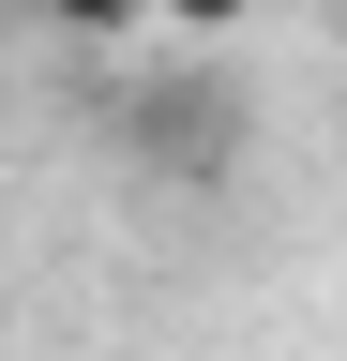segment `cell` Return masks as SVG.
Segmentation results:
<instances>
[{
    "instance_id": "cell-1",
    "label": "cell",
    "mask_w": 347,
    "mask_h": 361,
    "mask_svg": "<svg viewBox=\"0 0 347 361\" xmlns=\"http://www.w3.org/2000/svg\"><path fill=\"white\" fill-rule=\"evenodd\" d=\"M121 121H136V166H151V180H227V166H242V106H227V90H196V75L136 90Z\"/></svg>"
},
{
    "instance_id": "cell-2",
    "label": "cell",
    "mask_w": 347,
    "mask_h": 361,
    "mask_svg": "<svg viewBox=\"0 0 347 361\" xmlns=\"http://www.w3.org/2000/svg\"><path fill=\"white\" fill-rule=\"evenodd\" d=\"M46 16H61L76 45H121V30H151V0H46Z\"/></svg>"
},
{
    "instance_id": "cell-3",
    "label": "cell",
    "mask_w": 347,
    "mask_h": 361,
    "mask_svg": "<svg viewBox=\"0 0 347 361\" xmlns=\"http://www.w3.org/2000/svg\"><path fill=\"white\" fill-rule=\"evenodd\" d=\"M242 16H257V0H151V30H196V45H211V30H242Z\"/></svg>"
}]
</instances>
